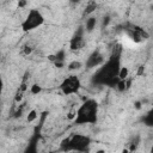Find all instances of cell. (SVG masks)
<instances>
[{
    "mask_svg": "<svg viewBox=\"0 0 153 153\" xmlns=\"http://www.w3.org/2000/svg\"><path fill=\"white\" fill-rule=\"evenodd\" d=\"M85 47V40L83 38V36L80 35H77L74 36L71 42H70V49L73 50V51H77V50H80Z\"/></svg>",
    "mask_w": 153,
    "mask_h": 153,
    "instance_id": "obj_6",
    "label": "cell"
},
{
    "mask_svg": "<svg viewBox=\"0 0 153 153\" xmlns=\"http://www.w3.org/2000/svg\"><path fill=\"white\" fill-rule=\"evenodd\" d=\"M88 142H90L88 138L80 135V134H77V135L70 138V144H68L67 149H75V151L80 152V151H84L88 146Z\"/></svg>",
    "mask_w": 153,
    "mask_h": 153,
    "instance_id": "obj_4",
    "label": "cell"
},
{
    "mask_svg": "<svg viewBox=\"0 0 153 153\" xmlns=\"http://www.w3.org/2000/svg\"><path fill=\"white\" fill-rule=\"evenodd\" d=\"M122 153H131L128 148H125V149H122Z\"/></svg>",
    "mask_w": 153,
    "mask_h": 153,
    "instance_id": "obj_22",
    "label": "cell"
},
{
    "mask_svg": "<svg viewBox=\"0 0 153 153\" xmlns=\"http://www.w3.org/2000/svg\"><path fill=\"white\" fill-rule=\"evenodd\" d=\"M102 62H103V56H102V54H101L99 51H95L92 55H91V56L87 59L86 65H87L88 68H92V67L99 66Z\"/></svg>",
    "mask_w": 153,
    "mask_h": 153,
    "instance_id": "obj_5",
    "label": "cell"
},
{
    "mask_svg": "<svg viewBox=\"0 0 153 153\" xmlns=\"http://www.w3.org/2000/svg\"><path fill=\"white\" fill-rule=\"evenodd\" d=\"M96 24H97V19H96L95 17L87 18V19H86V30H87L88 33H91V31H92V30L95 29Z\"/></svg>",
    "mask_w": 153,
    "mask_h": 153,
    "instance_id": "obj_8",
    "label": "cell"
},
{
    "mask_svg": "<svg viewBox=\"0 0 153 153\" xmlns=\"http://www.w3.org/2000/svg\"><path fill=\"white\" fill-rule=\"evenodd\" d=\"M60 87H61V91L67 96L77 94L80 88V80L75 75H70L68 78H66L62 83H61Z\"/></svg>",
    "mask_w": 153,
    "mask_h": 153,
    "instance_id": "obj_3",
    "label": "cell"
},
{
    "mask_svg": "<svg viewBox=\"0 0 153 153\" xmlns=\"http://www.w3.org/2000/svg\"><path fill=\"white\" fill-rule=\"evenodd\" d=\"M81 66H83V65H81L80 61L74 60V61H72V62L68 64V70H70V71H77V70H80Z\"/></svg>",
    "mask_w": 153,
    "mask_h": 153,
    "instance_id": "obj_12",
    "label": "cell"
},
{
    "mask_svg": "<svg viewBox=\"0 0 153 153\" xmlns=\"http://www.w3.org/2000/svg\"><path fill=\"white\" fill-rule=\"evenodd\" d=\"M122 50H123V48H122V44L121 43H116L112 48V57L114 59H118L120 55L122 54Z\"/></svg>",
    "mask_w": 153,
    "mask_h": 153,
    "instance_id": "obj_10",
    "label": "cell"
},
{
    "mask_svg": "<svg viewBox=\"0 0 153 153\" xmlns=\"http://www.w3.org/2000/svg\"><path fill=\"white\" fill-rule=\"evenodd\" d=\"M75 117H77V110H75V109L70 110V111H68V114H67V118H68L70 121H74V120H75Z\"/></svg>",
    "mask_w": 153,
    "mask_h": 153,
    "instance_id": "obj_16",
    "label": "cell"
},
{
    "mask_svg": "<svg viewBox=\"0 0 153 153\" xmlns=\"http://www.w3.org/2000/svg\"><path fill=\"white\" fill-rule=\"evenodd\" d=\"M1 87H3V81H1V79H0V91H1Z\"/></svg>",
    "mask_w": 153,
    "mask_h": 153,
    "instance_id": "obj_24",
    "label": "cell"
},
{
    "mask_svg": "<svg viewBox=\"0 0 153 153\" xmlns=\"http://www.w3.org/2000/svg\"><path fill=\"white\" fill-rule=\"evenodd\" d=\"M109 23H110V17H109V16L104 17V19H103V25H108Z\"/></svg>",
    "mask_w": 153,
    "mask_h": 153,
    "instance_id": "obj_18",
    "label": "cell"
},
{
    "mask_svg": "<svg viewBox=\"0 0 153 153\" xmlns=\"http://www.w3.org/2000/svg\"><path fill=\"white\" fill-rule=\"evenodd\" d=\"M129 77V70L127 67H121L117 72V78L118 80H127V78Z\"/></svg>",
    "mask_w": 153,
    "mask_h": 153,
    "instance_id": "obj_7",
    "label": "cell"
},
{
    "mask_svg": "<svg viewBox=\"0 0 153 153\" xmlns=\"http://www.w3.org/2000/svg\"><path fill=\"white\" fill-rule=\"evenodd\" d=\"M144 71H145V67H144V66H140V67H139V71H138V75L144 74Z\"/></svg>",
    "mask_w": 153,
    "mask_h": 153,
    "instance_id": "obj_19",
    "label": "cell"
},
{
    "mask_svg": "<svg viewBox=\"0 0 153 153\" xmlns=\"http://www.w3.org/2000/svg\"><path fill=\"white\" fill-rule=\"evenodd\" d=\"M36 118H37V111H36V110L29 111V114H28V116H26V121H28V122H34Z\"/></svg>",
    "mask_w": 153,
    "mask_h": 153,
    "instance_id": "obj_13",
    "label": "cell"
},
{
    "mask_svg": "<svg viewBox=\"0 0 153 153\" xmlns=\"http://www.w3.org/2000/svg\"><path fill=\"white\" fill-rule=\"evenodd\" d=\"M78 153H80V152H78Z\"/></svg>",
    "mask_w": 153,
    "mask_h": 153,
    "instance_id": "obj_25",
    "label": "cell"
},
{
    "mask_svg": "<svg viewBox=\"0 0 153 153\" xmlns=\"http://www.w3.org/2000/svg\"><path fill=\"white\" fill-rule=\"evenodd\" d=\"M26 6V1H24V0H20V1L18 3V7H24Z\"/></svg>",
    "mask_w": 153,
    "mask_h": 153,
    "instance_id": "obj_20",
    "label": "cell"
},
{
    "mask_svg": "<svg viewBox=\"0 0 153 153\" xmlns=\"http://www.w3.org/2000/svg\"><path fill=\"white\" fill-rule=\"evenodd\" d=\"M96 9H97V4H96L95 1H90V3H87L86 9H85V15H91Z\"/></svg>",
    "mask_w": 153,
    "mask_h": 153,
    "instance_id": "obj_11",
    "label": "cell"
},
{
    "mask_svg": "<svg viewBox=\"0 0 153 153\" xmlns=\"http://www.w3.org/2000/svg\"><path fill=\"white\" fill-rule=\"evenodd\" d=\"M41 91H42V87L38 84H34L31 87H30V92H31L33 95H38Z\"/></svg>",
    "mask_w": 153,
    "mask_h": 153,
    "instance_id": "obj_15",
    "label": "cell"
},
{
    "mask_svg": "<svg viewBox=\"0 0 153 153\" xmlns=\"http://www.w3.org/2000/svg\"><path fill=\"white\" fill-rule=\"evenodd\" d=\"M96 153H105V151L104 149H98V151H96Z\"/></svg>",
    "mask_w": 153,
    "mask_h": 153,
    "instance_id": "obj_23",
    "label": "cell"
},
{
    "mask_svg": "<svg viewBox=\"0 0 153 153\" xmlns=\"http://www.w3.org/2000/svg\"><path fill=\"white\" fill-rule=\"evenodd\" d=\"M23 95H24V92H22V91H17V94H16V96H15V102L16 103H20L22 102V99H23Z\"/></svg>",
    "mask_w": 153,
    "mask_h": 153,
    "instance_id": "obj_17",
    "label": "cell"
},
{
    "mask_svg": "<svg viewBox=\"0 0 153 153\" xmlns=\"http://www.w3.org/2000/svg\"><path fill=\"white\" fill-rule=\"evenodd\" d=\"M116 88L120 91V92H123V91H126V90H127L126 81H125V80H118V83L116 84Z\"/></svg>",
    "mask_w": 153,
    "mask_h": 153,
    "instance_id": "obj_14",
    "label": "cell"
},
{
    "mask_svg": "<svg viewBox=\"0 0 153 153\" xmlns=\"http://www.w3.org/2000/svg\"><path fill=\"white\" fill-rule=\"evenodd\" d=\"M75 123L85 125V123H96L97 121V103L94 99L86 101L78 110Z\"/></svg>",
    "mask_w": 153,
    "mask_h": 153,
    "instance_id": "obj_1",
    "label": "cell"
},
{
    "mask_svg": "<svg viewBox=\"0 0 153 153\" xmlns=\"http://www.w3.org/2000/svg\"><path fill=\"white\" fill-rule=\"evenodd\" d=\"M34 51V47L31 44H25L20 48V55H24V56H29L30 54H31Z\"/></svg>",
    "mask_w": 153,
    "mask_h": 153,
    "instance_id": "obj_9",
    "label": "cell"
},
{
    "mask_svg": "<svg viewBox=\"0 0 153 153\" xmlns=\"http://www.w3.org/2000/svg\"><path fill=\"white\" fill-rule=\"evenodd\" d=\"M44 22V18L42 16V13L37 10H31L29 12L28 17L24 19V22L22 23V29L23 31H30V30H34L38 26H41Z\"/></svg>",
    "mask_w": 153,
    "mask_h": 153,
    "instance_id": "obj_2",
    "label": "cell"
},
{
    "mask_svg": "<svg viewBox=\"0 0 153 153\" xmlns=\"http://www.w3.org/2000/svg\"><path fill=\"white\" fill-rule=\"evenodd\" d=\"M135 108H136V109H140V108H141V102H136V103H135Z\"/></svg>",
    "mask_w": 153,
    "mask_h": 153,
    "instance_id": "obj_21",
    "label": "cell"
}]
</instances>
